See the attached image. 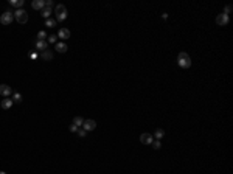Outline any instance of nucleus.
Wrapping results in <instances>:
<instances>
[{
  "label": "nucleus",
  "mask_w": 233,
  "mask_h": 174,
  "mask_svg": "<svg viewBox=\"0 0 233 174\" xmlns=\"http://www.w3.org/2000/svg\"><path fill=\"white\" fill-rule=\"evenodd\" d=\"M177 64H179V67H182V68H190L191 67V58H190L185 51H182V53H179V56H177Z\"/></svg>",
  "instance_id": "obj_1"
},
{
  "label": "nucleus",
  "mask_w": 233,
  "mask_h": 174,
  "mask_svg": "<svg viewBox=\"0 0 233 174\" xmlns=\"http://www.w3.org/2000/svg\"><path fill=\"white\" fill-rule=\"evenodd\" d=\"M14 19L19 22V24H26L28 22V14H26V11L25 9H17V11H14Z\"/></svg>",
  "instance_id": "obj_2"
},
{
  "label": "nucleus",
  "mask_w": 233,
  "mask_h": 174,
  "mask_svg": "<svg viewBox=\"0 0 233 174\" xmlns=\"http://www.w3.org/2000/svg\"><path fill=\"white\" fill-rule=\"evenodd\" d=\"M67 19V8L64 5H56V20L62 22Z\"/></svg>",
  "instance_id": "obj_3"
},
{
  "label": "nucleus",
  "mask_w": 233,
  "mask_h": 174,
  "mask_svg": "<svg viewBox=\"0 0 233 174\" xmlns=\"http://www.w3.org/2000/svg\"><path fill=\"white\" fill-rule=\"evenodd\" d=\"M0 22H2V25H9L13 22V13L11 11H5L2 14V17H0Z\"/></svg>",
  "instance_id": "obj_4"
},
{
  "label": "nucleus",
  "mask_w": 233,
  "mask_h": 174,
  "mask_svg": "<svg viewBox=\"0 0 233 174\" xmlns=\"http://www.w3.org/2000/svg\"><path fill=\"white\" fill-rule=\"evenodd\" d=\"M95 128H96V121H95V120H84L83 129L86 130V132H89V130H93Z\"/></svg>",
  "instance_id": "obj_5"
},
{
  "label": "nucleus",
  "mask_w": 233,
  "mask_h": 174,
  "mask_svg": "<svg viewBox=\"0 0 233 174\" xmlns=\"http://www.w3.org/2000/svg\"><path fill=\"white\" fill-rule=\"evenodd\" d=\"M140 141H142L143 145H151L154 141V137L151 134H148V132H145V134H142L140 135Z\"/></svg>",
  "instance_id": "obj_6"
},
{
  "label": "nucleus",
  "mask_w": 233,
  "mask_h": 174,
  "mask_svg": "<svg viewBox=\"0 0 233 174\" xmlns=\"http://www.w3.org/2000/svg\"><path fill=\"white\" fill-rule=\"evenodd\" d=\"M11 93H13V89L8 84H0V95H3V96L8 98Z\"/></svg>",
  "instance_id": "obj_7"
},
{
  "label": "nucleus",
  "mask_w": 233,
  "mask_h": 174,
  "mask_svg": "<svg viewBox=\"0 0 233 174\" xmlns=\"http://www.w3.org/2000/svg\"><path fill=\"white\" fill-rule=\"evenodd\" d=\"M216 24H218V25H221V26H225L227 24H229V16H227V14H224V13H222V14H219L218 17H216Z\"/></svg>",
  "instance_id": "obj_8"
},
{
  "label": "nucleus",
  "mask_w": 233,
  "mask_h": 174,
  "mask_svg": "<svg viewBox=\"0 0 233 174\" xmlns=\"http://www.w3.org/2000/svg\"><path fill=\"white\" fill-rule=\"evenodd\" d=\"M36 48L41 51H45V50H48V42L47 41H36Z\"/></svg>",
  "instance_id": "obj_9"
},
{
  "label": "nucleus",
  "mask_w": 233,
  "mask_h": 174,
  "mask_svg": "<svg viewBox=\"0 0 233 174\" xmlns=\"http://www.w3.org/2000/svg\"><path fill=\"white\" fill-rule=\"evenodd\" d=\"M58 37H61L62 41H66V39H68V37H70V31L67 28H61V30L58 31Z\"/></svg>",
  "instance_id": "obj_10"
},
{
  "label": "nucleus",
  "mask_w": 233,
  "mask_h": 174,
  "mask_svg": "<svg viewBox=\"0 0 233 174\" xmlns=\"http://www.w3.org/2000/svg\"><path fill=\"white\" fill-rule=\"evenodd\" d=\"M31 6H33L34 9H44L45 8V2H44V0H33Z\"/></svg>",
  "instance_id": "obj_11"
},
{
  "label": "nucleus",
  "mask_w": 233,
  "mask_h": 174,
  "mask_svg": "<svg viewBox=\"0 0 233 174\" xmlns=\"http://www.w3.org/2000/svg\"><path fill=\"white\" fill-rule=\"evenodd\" d=\"M41 58L44 59V61H51V59H53V51H51V50L42 51V53H41Z\"/></svg>",
  "instance_id": "obj_12"
},
{
  "label": "nucleus",
  "mask_w": 233,
  "mask_h": 174,
  "mask_svg": "<svg viewBox=\"0 0 233 174\" xmlns=\"http://www.w3.org/2000/svg\"><path fill=\"white\" fill-rule=\"evenodd\" d=\"M13 103L14 101L11 100V98H5V100H2V107L3 109H9V107L13 106Z\"/></svg>",
  "instance_id": "obj_13"
},
{
  "label": "nucleus",
  "mask_w": 233,
  "mask_h": 174,
  "mask_svg": "<svg viewBox=\"0 0 233 174\" xmlns=\"http://www.w3.org/2000/svg\"><path fill=\"white\" fill-rule=\"evenodd\" d=\"M56 51L66 53V51H67V45H66L64 42H58V44H56Z\"/></svg>",
  "instance_id": "obj_14"
},
{
  "label": "nucleus",
  "mask_w": 233,
  "mask_h": 174,
  "mask_svg": "<svg viewBox=\"0 0 233 174\" xmlns=\"http://www.w3.org/2000/svg\"><path fill=\"white\" fill-rule=\"evenodd\" d=\"M9 5H13L14 8L20 9V8L24 6V0H9Z\"/></svg>",
  "instance_id": "obj_15"
},
{
  "label": "nucleus",
  "mask_w": 233,
  "mask_h": 174,
  "mask_svg": "<svg viewBox=\"0 0 233 174\" xmlns=\"http://www.w3.org/2000/svg\"><path fill=\"white\" fill-rule=\"evenodd\" d=\"M163 135H165L163 129H157L155 132H154V135H152V137H154L155 140H162V138H163Z\"/></svg>",
  "instance_id": "obj_16"
},
{
  "label": "nucleus",
  "mask_w": 233,
  "mask_h": 174,
  "mask_svg": "<svg viewBox=\"0 0 233 174\" xmlns=\"http://www.w3.org/2000/svg\"><path fill=\"white\" fill-rule=\"evenodd\" d=\"M83 123H84V118H83V117H75V120H73V124H75L76 128L83 126Z\"/></svg>",
  "instance_id": "obj_17"
},
{
  "label": "nucleus",
  "mask_w": 233,
  "mask_h": 174,
  "mask_svg": "<svg viewBox=\"0 0 233 174\" xmlns=\"http://www.w3.org/2000/svg\"><path fill=\"white\" fill-rule=\"evenodd\" d=\"M41 14H42V17H45V19H50V14H51V8H47V6H45L44 9H42V13H41Z\"/></svg>",
  "instance_id": "obj_18"
},
{
  "label": "nucleus",
  "mask_w": 233,
  "mask_h": 174,
  "mask_svg": "<svg viewBox=\"0 0 233 174\" xmlns=\"http://www.w3.org/2000/svg\"><path fill=\"white\" fill-rule=\"evenodd\" d=\"M45 26H48V28H53V26H56V20H55V19H47Z\"/></svg>",
  "instance_id": "obj_19"
},
{
  "label": "nucleus",
  "mask_w": 233,
  "mask_h": 174,
  "mask_svg": "<svg viewBox=\"0 0 233 174\" xmlns=\"http://www.w3.org/2000/svg\"><path fill=\"white\" fill-rule=\"evenodd\" d=\"M47 37H48V36H47L45 31H39V33H37V41H45Z\"/></svg>",
  "instance_id": "obj_20"
},
{
  "label": "nucleus",
  "mask_w": 233,
  "mask_h": 174,
  "mask_svg": "<svg viewBox=\"0 0 233 174\" xmlns=\"http://www.w3.org/2000/svg\"><path fill=\"white\" fill-rule=\"evenodd\" d=\"M13 101H14V103H20V101H22V95L16 92V93L13 95Z\"/></svg>",
  "instance_id": "obj_21"
},
{
  "label": "nucleus",
  "mask_w": 233,
  "mask_h": 174,
  "mask_svg": "<svg viewBox=\"0 0 233 174\" xmlns=\"http://www.w3.org/2000/svg\"><path fill=\"white\" fill-rule=\"evenodd\" d=\"M151 145H152V148H154V149H160V146H162L160 140H154V141H152V143H151Z\"/></svg>",
  "instance_id": "obj_22"
},
{
  "label": "nucleus",
  "mask_w": 233,
  "mask_h": 174,
  "mask_svg": "<svg viewBox=\"0 0 233 174\" xmlns=\"http://www.w3.org/2000/svg\"><path fill=\"white\" fill-rule=\"evenodd\" d=\"M58 41V36H48V42L50 44H55Z\"/></svg>",
  "instance_id": "obj_23"
},
{
  "label": "nucleus",
  "mask_w": 233,
  "mask_h": 174,
  "mask_svg": "<svg viewBox=\"0 0 233 174\" xmlns=\"http://www.w3.org/2000/svg\"><path fill=\"white\" fill-rule=\"evenodd\" d=\"M86 134H87V132H86L84 129H78V135H79V137H86Z\"/></svg>",
  "instance_id": "obj_24"
},
{
  "label": "nucleus",
  "mask_w": 233,
  "mask_h": 174,
  "mask_svg": "<svg viewBox=\"0 0 233 174\" xmlns=\"http://www.w3.org/2000/svg\"><path fill=\"white\" fill-rule=\"evenodd\" d=\"M230 11H232V6H230V5H227V6L224 8V14H227V16H229V13H230Z\"/></svg>",
  "instance_id": "obj_25"
},
{
  "label": "nucleus",
  "mask_w": 233,
  "mask_h": 174,
  "mask_svg": "<svg viewBox=\"0 0 233 174\" xmlns=\"http://www.w3.org/2000/svg\"><path fill=\"white\" fill-rule=\"evenodd\" d=\"M68 129H70V132H78V128L75 126V124H72V126H70Z\"/></svg>",
  "instance_id": "obj_26"
},
{
  "label": "nucleus",
  "mask_w": 233,
  "mask_h": 174,
  "mask_svg": "<svg viewBox=\"0 0 233 174\" xmlns=\"http://www.w3.org/2000/svg\"><path fill=\"white\" fill-rule=\"evenodd\" d=\"M53 5H55V3H53L51 0H47V2H45V6H47V8H51Z\"/></svg>",
  "instance_id": "obj_27"
},
{
  "label": "nucleus",
  "mask_w": 233,
  "mask_h": 174,
  "mask_svg": "<svg viewBox=\"0 0 233 174\" xmlns=\"http://www.w3.org/2000/svg\"><path fill=\"white\" fill-rule=\"evenodd\" d=\"M0 174H6V173H5V171H0Z\"/></svg>",
  "instance_id": "obj_28"
}]
</instances>
